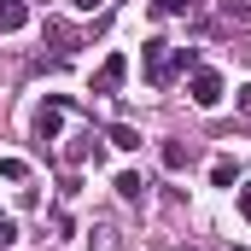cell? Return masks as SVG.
Returning a JSON list of instances; mask_svg holds the SVG:
<instances>
[{"label": "cell", "mask_w": 251, "mask_h": 251, "mask_svg": "<svg viewBox=\"0 0 251 251\" xmlns=\"http://www.w3.org/2000/svg\"><path fill=\"white\" fill-rule=\"evenodd\" d=\"M187 94H193L199 111H216V105H222V76H216V70H193Z\"/></svg>", "instance_id": "1"}, {"label": "cell", "mask_w": 251, "mask_h": 251, "mask_svg": "<svg viewBox=\"0 0 251 251\" xmlns=\"http://www.w3.org/2000/svg\"><path fill=\"white\" fill-rule=\"evenodd\" d=\"M64 105H70L64 94H53V100L41 105V117H35V140H59V134H64Z\"/></svg>", "instance_id": "2"}, {"label": "cell", "mask_w": 251, "mask_h": 251, "mask_svg": "<svg viewBox=\"0 0 251 251\" xmlns=\"http://www.w3.org/2000/svg\"><path fill=\"white\" fill-rule=\"evenodd\" d=\"M123 76H128V59H123V53H111V59L94 70V94H117V88H123Z\"/></svg>", "instance_id": "3"}, {"label": "cell", "mask_w": 251, "mask_h": 251, "mask_svg": "<svg viewBox=\"0 0 251 251\" xmlns=\"http://www.w3.org/2000/svg\"><path fill=\"white\" fill-rule=\"evenodd\" d=\"M193 158H199V146H193V140H164V170H176V176H181V170H193Z\"/></svg>", "instance_id": "4"}, {"label": "cell", "mask_w": 251, "mask_h": 251, "mask_svg": "<svg viewBox=\"0 0 251 251\" xmlns=\"http://www.w3.org/2000/svg\"><path fill=\"white\" fill-rule=\"evenodd\" d=\"M24 24H29V6L24 0H0V35H18Z\"/></svg>", "instance_id": "5"}, {"label": "cell", "mask_w": 251, "mask_h": 251, "mask_svg": "<svg viewBox=\"0 0 251 251\" xmlns=\"http://www.w3.org/2000/svg\"><path fill=\"white\" fill-rule=\"evenodd\" d=\"M117 199L140 204V199H146V176H140V170H123V176H117Z\"/></svg>", "instance_id": "6"}, {"label": "cell", "mask_w": 251, "mask_h": 251, "mask_svg": "<svg viewBox=\"0 0 251 251\" xmlns=\"http://www.w3.org/2000/svg\"><path fill=\"white\" fill-rule=\"evenodd\" d=\"M111 146H117V152H140V128H134V123H117V128H111Z\"/></svg>", "instance_id": "7"}, {"label": "cell", "mask_w": 251, "mask_h": 251, "mask_svg": "<svg viewBox=\"0 0 251 251\" xmlns=\"http://www.w3.org/2000/svg\"><path fill=\"white\" fill-rule=\"evenodd\" d=\"M210 181H216V187H234V181H240L234 158H216V164H210Z\"/></svg>", "instance_id": "8"}, {"label": "cell", "mask_w": 251, "mask_h": 251, "mask_svg": "<svg viewBox=\"0 0 251 251\" xmlns=\"http://www.w3.org/2000/svg\"><path fill=\"white\" fill-rule=\"evenodd\" d=\"M0 181H18V187H24V181H29V164H24V158H0Z\"/></svg>", "instance_id": "9"}, {"label": "cell", "mask_w": 251, "mask_h": 251, "mask_svg": "<svg viewBox=\"0 0 251 251\" xmlns=\"http://www.w3.org/2000/svg\"><path fill=\"white\" fill-rule=\"evenodd\" d=\"M181 70H199V53L193 47H176L170 53V76H181Z\"/></svg>", "instance_id": "10"}, {"label": "cell", "mask_w": 251, "mask_h": 251, "mask_svg": "<svg viewBox=\"0 0 251 251\" xmlns=\"http://www.w3.org/2000/svg\"><path fill=\"white\" fill-rule=\"evenodd\" d=\"M152 12H158V18H187L193 0H152Z\"/></svg>", "instance_id": "11"}, {"label": "cell", "mask_w": 251, "mask_h": 251, "mask_svg": "<svg viewBox=\"0 0 251 251\" xmlns=\"http://www.w3.org/2000/svg\"><path fill=\"white\" fill-rule=\"evenodd\" d=\"M88 246H94V251H117V246H123V240H117V228H105V222H100V228H94V240H88Z\"/></svg>", "instance_id": "12"}, {"label": "cell", "mask_w": 251, "mask_h": 251, "mask_svg": "<svg viewBox=\"0 0 251 251\" xmlns=\"http://www.w3.org/2000/svg\"><path fill=\"white\" fill-rule=\"evenodd\" d=\"M47 41H59V53H70V47H76V35H70V29H64L59 18H53V24H47Z\"/></svg>", "instance_id": "13"}, {"label": "cell", "mask_w": 251, "mask_h": 251, "mask_svg": "<svg viewBox=\"0 0 251 251\" xmlns=\"http://www.w3.org/2000/svg\"><path fill=\"white\" fill-rule=\"evenodd\" d=\"M18 246V222H0V251H12Z\"/></svg>", "instance_id": "14"}, {"label": "cell", "mask_w": 251, "mask_h": 251, "mask_svg": "<svg viewBox=\"0 0 251 251\" xmlns=\"http://www.w3.org/2000/svg\"><path fill=\"white\" fill-rule=\"evenodd\" d=\"M234 105H240V111L251 117V82H240V88H234Z\"/></svg>", "instance_id": "15"}, {"label": "cell", "mask_w": 251, "mask_h": 251, "mask_svg": "<svg viewBox=\"0 0 251 251\" xmlns=\"http://www.w3.org/2000/svg\"><path fill=\"white\" fill-rule=\"evenodd\" d=\"M240 216H246V222H251V181H246V187H240Z\"/></svg>", "instance_id": "16"}, {"label": "cell", "mask_w": 251, "mask_h": 251, "mask_svg": "<svg viewBox=\"0 0 251 251\" xmlns=\"http://www.w3.org/2000/svg\"><path fill=\"white\" fill-rule=\"evenodd\" d=\"M70 6H76V12H100L105 0H70Z\"/></svg>", "instance_id": "17"}]
</instances>
